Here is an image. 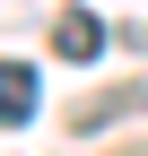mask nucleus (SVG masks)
Here are the masks:
<instances>
[{"label": "nucleus", "instance_id": "1", "mask_svg": "<svg viewBox=\"0 0 148 156\" xmlns=\"http://www.w3.org/2000/svg\"><path fill=\"white\" fill-rule=\"evenodd\" d=\"M105 44H113V26H105L96 9H61L52 17V52H61V61H96Z\"/></svg>", "mask_w": 148, "mask_h": 156}, {"label": "nucleus", "instance_id": "2", "mask_svg": "<svg viewBox=\"0 0 148 156\" xmlns=\"http://www.w3.org/2000/svg\"><path fill=\"white\" fill-rule=\"evenodd\" d=\"M35 69L26 61H0V130H17V122H35Z\"/></svg>", "mask_w": 148, "mask_h": 156}, {"label": "nucleus", "instance_id": "3", "mask_svg": "<svg viewBox=\"0 0 148 156\" xmlns=\"http://www.w3.org/2000/svg\"><path fill=\"white\" fill-rule=\"evenodd\" d=\"M131 113H148V87H113V95H96V104L79 113V130H105V122H131Z\"/></svg>", "mask_w": 148, "mask_h": 156}]
</instances>
